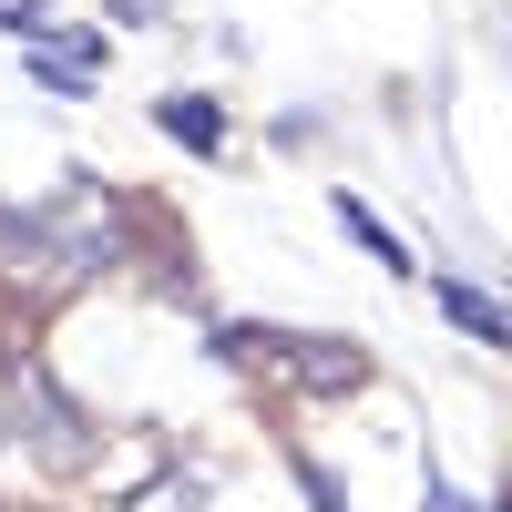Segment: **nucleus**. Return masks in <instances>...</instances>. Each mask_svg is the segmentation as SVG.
I'll list each match as a JSON object with an SVG mask.
<instances>
[{
	"label": "nucleus",
	"instance_id": "423d86ee",
	"mask_svg": "<svg viewBox=\"0 0 512 512\" xmlns=\"http://www.w3.org/2000/svg\"><path fill=\"white\" fill-rule=\"evenodd\" d=\"M154 123H164L175 144H195V154H216V144H226V113L205 103V93H164V103H154Z\"/></svg>",
	"mask_w": 512,
	"mask_h": 512
},
{
	"label": "nucleus",
	"instance_id": "9b49d317",
	"mask_svg": "<svg viewBox=\"0 0 512 512\" xmlns=\"http://www.w3.org/2000/svg\"><path fill=\"white\" fill-rule=\"evenodd\" d=\"M502 512H512V482H502Z\"/></svg>",
	"mask_w": 512,
	"mask_h": 512
},
{
	"label": "nucleus",
	"instance_id": "39448f33",
	"mask_svg": "<svg viewBox=\"0 0 512 512\" xmlns=\"http://www.w3.org/2000/svg\"><path fill=\"white\" fill-rule=\"evenodd\" d=\"M431 297H441V318H451V328H472V338H482V349H512V308H502V297L461 287V277H441Z\"/></svg>",
	"mask_w": 512,
	"mask_h": 512
},
{
	"label": "nucleus",
	"instance_id": "20e7f679",
	"mask_svg": "<svg viewBox=\"0 0 512 512\" xmlns=\"http://www.w3.org/2000/svg\"><path fill=\"white\" fill-rule=\"evenodd\" d=\"M31 82H41V93H93V82H103V41H52V31H41L31 41Z\"/></svg>",
	"mask_w": 512,
	"mask_h": 512
},
{
	"label": "nucleus",
	"instance_id": "f03ea898",
	"mask_svg": "<svg viewBox=\"0 0 512 512\" xmlns=\"http://www.w3.org/2000/svg\"><path fill=\"white\" fill-rule=\"evenodd\" d=\"M216 349L236 369L287 379V390H359V379H369V349H349V338H308V328H216Z\"/></svg>",
	"mask_w": 512,
	"mask_h": 512
},
{
	"label": "nucleus",
	"instance_id": "7ed1b4c3",
	"mask_svg": "<svg viewBox=\"0 0 512 512\" xmlns=\"http://www.w3.org/2000/svg\"><path fill=\"white\" fill-rule=\"evenodd\" d=\"M11 400H21L31 441L52 451V461H82V451H93V431H82V420H72V400H62V390H52V379H41L31 359H21V379H11Z\"/></svg>",
	"mask_w": 512,
	"mask_h": 512
},
{
	"label": "nucleus",
	"instance_id": "f257e3e1",
	"mask_svg": "<svg viewBox=\"0 0 512 512\" xmlns=\"http://www.w3.org/2000/svg\"><path fill=\"white\" fill-rule=\"evenodd\" d=\"M113 256H123V205L93 185H62L52 205H21V216L0 205V277L31 297H62L93 267H113Z\"/></svg>",
	"mask_w": 512,
	"mask_h": 512
},
{
	"label": "nucleus",
	"instance_id": "1a4fd4ad",
	"mask_svg": "<svg viewBox=\"0 0 512 512\" xmlns=\"http://www.w3.org/2000/svg\"><path fill=\"white\" fill-rule=\"evenodd\" d=\"M0 31H21V41H41L52 21H41V0H0Z\"/></svg>",
	"mask_w": 512,
	"mask_h": 512
},
{
	"label": "nucleus",
	"instance_id": "9d476101",
	"mask_svg": "<svg viewBox=\"0 0 512 512\" xmlns=\"http://www.w3.org/2000/svg\"><path fill=\"white\" fill-rule=\"evenodd\" d=\"M420 502H431V512H472V502H461V492H451L441 472H431V482H420Z\"/></svg>",
	"mask_w": 512,
	"mask_h": 512
},
{
	"label": "nucleus",
	"instance_id": "6e6552de",
	"mask_svg": "<svg viewBox=\"0 0 512 512\" xmlns=\"http://www.w3.org/2000/svg\"><path fill=\"white\" fill-rule=\"evenodd\" d=\"M123 512H205V482L195 472H154L144 492H123Z\"/></svg>",
	"mask_w": 512,
	"mask_h": 512
},
{
	"label": "nucleus",
	"instance_id": "0eeeda50",
	"mask_svg": "<svg viewBox=\"0 0 512 512\" xmlns=\"http://www.w3.org/2000/svg\"><path fill=\"white\" fill-rule=\"evenodd\" d=\"M328 216H338V226H349V246H369V256H379V267H390V277L410 267V246H400L390 226H379V216H369V205H359L349 185H338V195H328Z\"/></svg>",
	"mask_w": 512,
	"mask_h": 512
}]
</instances>
